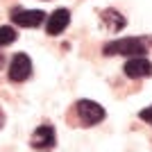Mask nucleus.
Wrapping results in <instances>:
<instances>
[{
  "label": "nucleus",
  "mask_w": 152,
  "mask_h": 152,
  "mask_svg": "<svg viewBox=\"0 0 152 152\" xmlns=\"http://www.w3.org/2000/svg\"><path fill=\"white\" fill-rule=\"evenodd\" d=\"M2 127H5V111L0 109V129H2Z\"/></svg>",
  "instance_id": "obj_11"
},
{
  "label": "nucleus",
  "mask_w": 152,
  "mask_h": 152,
  "mask_svg": "<svg viewBox=\"0 0 152 152\" xmlns=\"http://www.w3.org/2000/svg\"><path fill=\"white\" fill-rule=\"evenodd\" d=\"M148 45H152V37H123L116 39V41H109V43L102 45V52L107 57H114V55H123V57H141V52H148Z\"/></svg>",
  "instance_id": "obj_1"
},
{
  "label": "nucleus",
  "mask_w": 152,
  "mask_h": 152,
  "mask_svg": "<svg viewBox=\"0 0 152 152\" xmlns=\"http://www.w3.org/2000/svg\"><path fill=\"white\" fill-rule=\"evenodd\" d=\"M70 23V12L68 9H57V12H52L50 16H48V20H45V32L48 34H61L66 27H68Z\"/></svg>",
  "instance_id": "obj_7"
},
{
  "label": "nucleus",
  "mask_w": 152,
  "mask_h": 152,
  "mask_svg": "<svg viewBox=\"0 0 152 152\" xmlns=\"http://www.w3.org/2000/svg\"><path fill=\"white\" fill-rule=\"evenodd\" d=\"M139 118H141V121H145V123H152V104L145 107L143 111H139Z\"/></svg>",
  "instance_id": "obj_10"
},
{
  "label": "nucleus",
  "mask_w": 152,
  "mask_h": 152,
  "mask_svg": "<svg viewBox=\"0 0 152 152\" xmlns=\"http://www.w3.org/2000/svg\"><path fill=\"white\" fill-rule=\"evenodd\" d=\"M123 73H125L129 80L150 77L152 75V61H150V59H145V57H132V59H127V61H125Z\"/></svg>",
  "instance_id": "obj_6"
},
{
  "label": "nucleus",
  "mask_w": 152,
  "mask_h": 152,
  "mask_svg": "<svg viewBox=\"0 0 152 152\" xmlns=\"http://www.w3.org/2000/svg\"><path fill=\"white\" fill-rule=\"evenodd\" d=\"M100 20H102V27L109 32H121L123 27L127 25L125 16L121 12H116V9H102L100 12Z\"/></svg>",
  "instance_id": "obj_8"
},
{
  "label": "nucleus",
  "mask_w": 152,
  "mask_h": 152,
  "mask_svg": "<svg viewBox=\"0 0 152 152\" xmlns=\"http://www.w3.org/2000/svg\"><path fill=\"white\" fill-rule=\"evenodd\" d=\"M12 20L18 27H39L45 20V14L41 9H12Z\"/></svg>",
  "instance_id": "obj_5"
},
{
  "label": "nucleus",
  "mask_w": 152,
  "mask_h": 152,
  "mask_svg": "<svg viewBox=\"0 0 152 152\" xmlns=\"http://www.w3.org/2000/svg\"><path fill=\"white\" fill-rule=\"evenodd\" d=\"M0 66H2V55H0Z\"/></svg>",
  "instance_id": "obj_12"
},
{
  "label": "nucleus",
  "mask_w": 152,
  "mask_h": 152,
  "mask_svg": "<svg viewBox=\"0 0 152 152\" xmlns=\"http://www.w3.org/2000/svg\"><path fill=\"white\" fill-rule=\"evenodd\" d=\"M75 111H77V118L84 123V125H95V123L104 121V109L93 100H77L75 104Z\"/></svg>",
  "instance_id": "obj_3"
},
{
  "label": "nucleus",
  "mask_w": 152,
  "mask_h": 152,
  "mask_svg": "<svg viewBox=\"0 0 152 152\" xmlns=\"http://www.w3.org/2000/svg\"><path fill=\"white\" fill-rule=\"evenodd\" d=\"M16 37H18V34H16V30H14V27L2 25V27H0V48H2V45L14 43V41H16Z\"/></svg>",
  "instance_id": "obj_9"
},
{
  "label": "nucleus",
  "mask_w": 152,
  "mask_h": 152,
  "mask_svg": "<svg viewBox=\"0 0 152 152\" xmlns=\"http://www.w3.org/2000/svg\"><path fill=\"white\" fill-rule=\"evenodd\" d=\"M32 75V59L25 52H16L9 64V80L12 82H25Z\"/></svg>",
  "instance_id": "obj_4"
},
{
  "label": "nucleus",
  "mask_w": 152,
  "mask_h": 152,
  "mask_svg": "<svg viewBox=\"0 0 152 152\" xmlns=\"http://www.w3.org/2000/svg\"><path fill=\"white\" fill-rule=\"evenodd\" d=\"M30 145L39 152H50L52 148L57 145V134H55V127L52 125H39L34 129L30 139Z\"/></svg>",
  "instance_id": "obj_2"
}]
</instances>
